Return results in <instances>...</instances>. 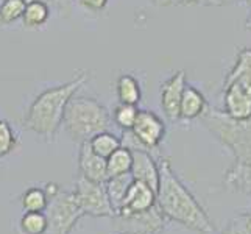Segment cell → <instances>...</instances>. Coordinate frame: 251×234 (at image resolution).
<instances>
[{
    "label": "cell",
    "instance_id": "1",
    "mask_svg": "<svg viewBox=\"0 0 251 234\" xmlns=\"http://www.w3.org/2000/svg\"><path fill=\"white\" fill-rule=\"evenodd\" d=\"M159 183L156 189V206L166 219L198 233H212L214 223L203 206L190 194V190L178 178L169 159L158 161Z\"/></svg>",
    "mask_w": 251,
    "mask_h": 234
},
{
    "label": "cell",
    "instance_id": "2",
    "mask_svg": "<svg viewBox=\"0 0 251 234\" xmlns=\"http://www.w3.org/2000/svg\"><path fill=\"white\" fill-rule=\"evenodd\" d=\"M89 80L88 72H76L72 80L49 88L33 100L25 112L22 124L28 131L39 136L42 141L55 142L59 128L63 125L64 111L69 100Z\"/></svg>",
    "mask_w": 251,
    "mask_h": 234
},
{
    "label": "cell",
    "instance_id": "3",
    "mask_svg": "<svg viewBox=\"0 0 251 234\" xmlns=\"http://www.w3.org/2000/svg\"><path fill=\"white\" fill-rule=\"evenodd\" d=\"M111 120L109 111L100 102L84 95H74L66 106L63 127L74 142L81 144L97 133L108 131Z\"/></svg>",
    "mask_w": 251,
    "mask_h": 234
},
{
    "label": "cell",
    "instance_id": "4",
    "mask_svg": "<svg viewBox=\"0 0 251 234\" xmlns=\"http://www.w3.org/2000/svg\"><path fill=\"white\" fill-rule=\"evenodd\" d=\"M200 119L204 127L232 152L236 162H251V117L237 120L225 111L207 106Z\"/></svg>",
    "mask_w": 251,
    "mask_h": 234
},
{
    "label": "cell",
    "instance_id": "5",
    "mask_svg": "<svg viewBox=\"0 0 251 234\" xmlns=\"http://www.w3.org/2000/svg\"><path fill=\"white\" fill-rule=\"evenodd\" d=\"M44 212L47 217L46 234H71L84 215L75 202L74 192H66L61 189L55 195L49 197Z\"/></svg>",
    "mask_w": 251,
    "mask_h": 234
},
{
    "label": "cell",
    "instance_id": "6",
    "mask_svg": "<svg viewBox=\"0 0 251 234\" xmlns=\"http://www.w3.org/2000/svg\"><path fill=\"white\" fill-rule=\"evenodd\" d=\"M72 192L76 205L84 215H91V217H112L114 215V209L111 206L103 183H94V181L78 177Z\"/></svg>",
    "mask_w": 251,
    "mask_h": 234
},
{
    "label": "cell",
    "instance_id": "7",
    "mask_svg": "<svg viewBox=\"0 0 251 234\" xmlns=\"http://www.w3.org/2000/svg\"><path fill=\"white\" fill-rule=\"evenodd\" d=\"M125 133L134 142L125 147H128V149H131V147H142V149L150 152L156 150L162 142L164 136H166V124H164V120L156 112L149 109H139L133 128Z\"/></svg>",
    "mask_w": 251,
    "mask_h": 234
},
{
    "label": "cell",
    "instance_id": "8",
    "mask_svg": "<svg viewBox=\"0 0 251 234\" xmlns=\"http://www.w3.org/2000/svg\"><path fill=\"white\" fill-rule=\"evenodd\" d=\"M114 228L126 234H161L166 227V217L154 205L149 211L136 214H116L112 215Z\"/></svg>",
    "mask_w": 251,
    "mask_h": 234
},
{
    "label": "cell",
    "instance_id": "9",
    "mask_svg": "<svg viewBox=\"0 0 251 234\" xmlns=\"http://www.w3.org/2000/svg\"><path fill=\"white\" fill-rule=\"evenodd\" d=\"M223 111L232 119L251 117V75H240L223 86Z\"/></svg>",
    "mask_w": 251,
    "mask_h": 234
},
{
    "label": "cell",
    "instance_id": "10",
    "mask_svg": "<svg viewBox=\"0 0 251 234\" xmlns=\"http://www.w3.org/2000/svg\"><path fill=\"white\" fill-rule=\"evenodd\" d=\"M186 72L176 71L161 84V108L170 122L179 120V103L186 88Z\"/></svg>",
    "mask_w": 251,
    "mask_h": 234
},
{
    "label": "cell",
    "instance_id": "11",
    "mask_svg": "<svg viewBox=\"0 0 251 234\" xmlns=\"http://www.w3.org/2000/svg\"><path fill=\"white\" fill-rule=\"evenodd\" d=\"M131 155H133V162H131V173L133 180L142 181V183L149 184L154 192L158 189L159 183V166L158 161L153 158V155L142 149V147H131Z\"/></svg>",
    "mask_w": 251,
    "mask_h": 234
},
{
    "label": "cell",
    "instance_id": "12",
    "mask_svg": "<svg viewBox=\"0 0 251 234\" xmlns=\"http://www.w3.org/2000/svg\"><path fill=\"white\" fill-rule=\"evenodd\" d=\"M154 205H156V192H154L149 184L142 183V181L133 180V183L129 184L126 190L122 206L119 208V211L116 214L144 212V211H149Z\"/></svg>",
    "mask_w": 251,
    "mask_h": 234
},
{
    "label": "cell",
    "instance_id": "13",
    "mask_svg": "<svg viewBox=\"0 0 251 234\" xmlns=\"http://www.w3.org/2000/svg\"><path fill=\"white\" fill-rule=\"evenodd\" d=\"M78 170H80V177L94 181V183H105V180L108 178L106 159L95 153L89 147L88 141L80 144Z\"/></svg>",
    "mask_w": 251,
    "mask_h": 234
},
{
    "label": "cell",
    "instance_id": "14",
    "mask_svg": "<svg viewBox=\"0 0 251 234\" xmlns=\"http://www.w3.org/2000/svg\"><path fill=\"white\" fill-rule=\"evenodd\" d=\"M206 108H207V102L204 99V95L197 88H194V86L186 84L179 103V120L190 122V120L201 117Z\"/></svg>",
    "mask_w": 251,
    "mask_h": 234
},
{
    "label": "cell",
    "instance_id": "15",
    "mask_svg": "<svg viewBox=\"0 0 251 234\" xmlns=\"http://www.w3.org/2000/svg\"><path fill=\"white\" fill-rule=\"evenodd\" d=\"M225 184L234 192L251 195V162H236L225 173Z\"/></svg>",
    "mask_w": 251,
    "mask_h": 234
},
{
    "label": "cell",
    "instance_id": "16",
    "mask_svg": "<svg viewBox=\"0 0 251 234\" xmlns=\"http://www.w3.org/2000/svg\"><path fill=\"white\" fill-rule=\"evenodd\" d=\"M133 183V177L131 173H122V175H116V177H109L105 180V190L108 194V198L111 202L112 209H114V214L119 211V208L122 206V202L126 195V190L129 187V184Z\"/></svg>",
    "mask_w": 251,
    "mask_h": 234
},
{
    "label": "cell",
    "instance_id": "17",
    "mask_svg": "<svg viewBox=\"0 0 251 234\" xmlns=\"http://www.w3.org/2000/svg\"><path fill=\"white\" fill-rule=\"evenodd\" d=\"M116 92L119 103H126V105H139L142 99L141 84L137 78L131 74H122L116 81Z\"/></svg>",
    "mask_w": 251,
    "mask_h": 234
},
{
    "label": "cell",
    "instance_id": "18",
    "mask_svg": "<svg viewBox=\"0 0 251 234\" xmlns=\"http://www.w3.org/2000/svg\"><path fill=\"white\" fill-rule=\"evenodd\" d=\"M50 17V8L44 0H27L22 22L27 28H39Z\"/></svg>",
    "mask_w": 251,
    "mask_h": 234
},
{
    "label": "cell",
    "instance_id": "19",
    "mask_svg": "<svg viewBox=\"0 0 251 234\" xmlns=\"http://www.w3.org/2000/svg\"><path fill=\"white\" fill-rule=\"evenodd\" d=\"M131 162H133L131 150L125 145H120L114 153L109 155L106 158L108 178L116 177V175H122V173H128L131 170Z\"/></svg>",
    "mask_w": 251,
    "mask_h": 234
},
{
    "label": "cell",
    "instance_id": "20",
    "mask_svg": "<svg viewBox=\"0 0 251 234\" xmlns=\"http://www.w3.org/2000/svg\"><path fill=\"white\" fill-rule=\"evenodd\" d=\"M88 142H89L91 149L99 156H101V158H105V159L108 158L109 155L114 153L120 145H122V141H120L116 134H112L109 131L97 133L95 136H92Z\"/></svg>",
    "mask_w": 251,
    "mask_h": 234
},
{
    "label": "cell",
    "instance_id": "21",
    "mask_svg": "<svg viewBox=\"0 0 251 234\" xmlns=\"http://www.w3.org/2000/svg\"><path fill=\"white\" fill-rule=\"evenodd\" d=\"M21 203L25 212H44L49 203V197L44 189L30 187L21 197Z\"/></svg>",
    "mask_w": 251,
    "mask_h": 234
},
{
    "label": "cell",
    "instance_id": "22",
    "mask_svg": "<svg viewBox=\"0 0 251 234\" xmlns=\"http://www.w3.org/2000/svg\"><path fill=\"white\" fill-rule=\"evenodd\" d=\"M27 0H3L0 3V25H10L22 19Z\"/></svg>",
    "mask_w": 251,
    "mask_h": 234
},
{
    "label": "cell",
    "instance_id": "23",
    "mask_svg": "<svg viewBox=\"0 0 251 234\" xmlns=\"http://www.w3.org/2000/svg\"><path fill=\"white\" fill-rule=\"evenodd\" d=\"M137 112H139V108L136 105H126V103H119V105L114 108V112H112V122H114L119 128H122L124 131H128L131 130L136 119H137Z\"/></svg>",
    "mask_w": 251,
    "mask_h": 234
},
{
    "label": "cell",
    "instance_id": "24",
    "mask_svg": "<svg viewBox=\"0 0 251 234\" xmlns=\"http://www.w3.org/2000/svg\"><path fill=\"white\" fill-rule=\"evenodd\" d=\"M19 225L24 234H46L47 231L46 212H24Z\"/></svg>",
    "mask_w": 251,
    "mask_h": 234
},
{
    "label": "cell",
    "instance_id": "25",
    "mask_svg": "<svg viewBox=\"0 0 251 234\" xmlns=\"http://www.w3.org/2000/svg\"><path fill=\"white\" fill-rule=\"evenodd\" d=\"M240 75H251V49H242L239 50L236 63L232 66V69L228 72L226 78H225V84H228L229 81H232L234 78L240 77Z\"/></svg>",
    "mask_w": 251,
    "mask_h": 234
},
{
    "label": "cell",
    "instance_id": "26",
    "mask_svg": "<svg viewBox=\"0 0 251 234\" xmlns=\"http://www.w3.org/2000/svg\"><path fill=\"white\" fill-rule=\"evenodd\" d=\"M17 144V136L14 133V130L6 120L0 119V158H5L10 153L16 150Z\"/></svg>",
    "mask_w": 251,
    "mask_h": 234
},
{
    "label": "cell",
    "instance_id": "27",
    "mask_svg": "<svg viewBox=\"0 0 251 234\" xmlns=\"http://www.w3.org/2000/svg\"><path fill=\"white\" fill-rule=\"evenodd\" d=\"M220 234H251V211L239 214Z\"/></svg>",
    "mask_w": 251,
    "mask_h": 234
},
{
    "label": "cell",
    "instance_id": "28",
    "mask_svg": "<svg viewBox=\"0 0 251 234\" xmlns=\"http://www.w3.org/2000/svg\"><path fill=\"white\" fill-rule=\"evenodd\" d=\"M231 0H181V5L183 6H223L229 3Z\"/></svg>",
    "mask_w": 251,
    "mask_h": 234
},
{
    "label": "cell",
    "instance_id": "29",
    "mask_svg": "<svg viewBox=\"0 0 251 234\" xmlns=\"http://www.w3.org/2000/svg\"><path fill=\"white\" fill-rule=\"evenodd\" d=\"M80 2L84 8H88L91 11H101L108 5V0H80Z\"/></svg>",
    "mask_w": 251,
    "mask_h": 234
},
{
    "label": "cell",
    "instance_id": "30",
    "mask_svg": "<svg viewBox=\"0 0 251 234\" xmlns=\"http://www.w3.org/2000/svg\"><path fill=\"white\" fill-rule=\"evenodd\" d=\"M153 5L156 6H173V5H181V0H150Z\"/></svg>",
    "mask_w": 251,
    "mask_h": 234
},
{
    "label": "cell",
    "instance_id": "31",
    "mask_svg": "<svg viewBox=\"0 0 251 234\" xmlns=\"http://www.w3.org/2000/svg\"><path fill=\"white\" fill-rule=\"evenodd\" d=\"M245 28L251 31V14H250L248 17H247V22H245Z\"/></svg>",
    "mask_w": 251,
    "mask_h": 234
},
{
    "label": "cell",
    "instance_id": "32",
    "mask_svg": "<svg viewBox=\"0 0 251 234\" xmlns=\"http://www.w3.org/2000/svg\"><path fill=\"white\" fill-rule=\"evenodd\" d=\"M231 2H232V0H231ZM237 2H242V3H245V5L251 6V0H237Z\"/></svg>",
    "mask_w": 251,
    "mask_h": 234
},
{
    "label": "cell",
    "instance_id": "33",
    "mask_svg": "<svg viewBox=\"0 0 251 234\" xmlns=\"http://www.w3.org/2000/svg\"><path fill=\"white\" fill-rule=\"evenodd\" d=\"M119 234H126V233H119Z\"/></svg>",
    "mask_w": 251,
    "mask_h": 234
}]
</instances>
